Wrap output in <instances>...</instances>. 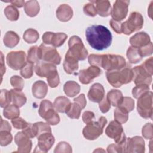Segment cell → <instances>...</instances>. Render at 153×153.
Here are the masks:
<instances>
[{
	"label": "cell",
	"mask_w": 153,
	"mask_h": 153,
	"mask_svg": "<svg viewBox=\"0 0 153 153\" xmlns=\"http://www.w3.org/2000/svg\"><path fill=\"white\" fill-rule=\"evenodd\" d=\"M85 37L89 45L99 51L108 48L112 41V36L110 30L100 25L88 26L85 30Z\"/></svg>",
	"instance_id": "cell-1"
},
{
	"label": "cell",
	"mask_w": 153,
	"mask_h": 153,
	"mask_svg": "<svg viewBox=\"0 0 153 153\" xmlns=\"http://www.w3.org/2000/svg\"><path fill=\"white\" fill-rule=\"evenodd\" d=\"M107 123L106 118L102 116L97 121H91L87 124L82 130L83 136L87 140H93L97 139L103 131V128Z\"/></svg>",
	"instance_id": "cell-2"
},
{
	"label": "cell",
	"mask_w": 153,
	"mask_h": 153,
	"mask_svg": "<svg viewBox=\"0 0 153 153\" xmlns=\"http://www.w3.org/2000/svg\"><path fill=\"white\" fill-rule=\"evenodd\" d=\"M143 25V18L142 14L134 11L130 13L127 20L121 23V33L129 35L135 31L141 29Z\"/></svg>",
	"instance_id": "cell-3"
},
{
	"label": "cell",
	"mask_w": 153,
	"mask_h": 153,
	"mask_svg": "<svg viewBox=\"0 0 153 153\" xmlns=\"http://www.w3.org/2000/svg\"><path fill=\"white\" fill-rule=\"evenodd\" d=\"M137 111L142 118H152V93L151 91H147L138 98Z\"/></svg>",
	"instance_id": "cell-4"
},
{
	"label": "cell",
	"mask_w": 153,
	"mask_h": 153,
	"mask_svg": "<svg viewBox=\"0 0 153 153\" xmlns=\"http://www.w3.org/2000/svg\"><path fill=\"white\" fill-rule=\"evenodd\" d=\"M126 65L125 59L117 54H101L100 67L106 71L120 70Z\"/></svg>",
	"instance_id": "cell-5"
},
{
	"label": "cell",
	"mask_w": 153,
	"mask_h": 153,
	"mask_svg": "<svg viewBox=\"0 0 153 153\" xmlns=\"http://www.w3.org/2000/svg\"><path fill=\"white\" fill-rule=\"evenodd\" d=\"M68 51L76 60H84L87 58L88 51L79 36L76 35L71 36L68 41Z\"/></svg>",
	"instance_id": "cell-6"
},
{
	"label": "cell",
	"mask_w": 153,
	"mask_h": 153,
	"mask_svg": "<svg viewBox=\"0 0 153 153\" xmlns=\"http://www.w3.org/2000/svg\"><path fill=\"white\" fill-rule=\"evenodd\" d=\"M38 56L39 60L54 65H59L61 62V57L56 48L47 46L44 44H42L38 47Z\"/></svg>",
	"instance_id": "cell-7"
},
{
	"label": "cell",
	"mask_w": 153,
	"mask_h": 153,
	"mask_svg": "<svg viewBox=\"0 0 153 153\" xmlns=\"http://www.w3.org/2000/svg\"><path fill=\"white\" fill-rule=\"evenodd\" d=\"M8 66L14 70H19L27 62L26 54L23 51H13L9 52L6 57Z\"/></svg>",
	"instance_id": "cell-8"
},
{
	"label": "cell",
	"mask_w": 153,
	"mask_h": 153,
	"mask_svg": "<svg viewBox=\"0 0 153 153\" xmlns=\"http://www.w3.org/2000/svg\"><path fill=\"white\" fill-rule=\"evenodd\" d=\"M105 134L109 138L113 139L115 143L124 142L127 139L121 124L116 120L109 123L105 129Z\"/></svg>",
	"instance_id": "cell-9"
},
{
	"label": "cell",
	"mask_w": 153,
	"mask_h": 153,
	"mask_svg": "<svg viewBox=\"0 0 153 153\" xmlns=\"http://www.w3.org/2000/svg\"><path fill=\"white\" fill-rule=\"evenodd\" d=\"M130 1L117 0L113 5L111 15L112 19L121 22L124 20L128 13Z\"/></svg>",
	"instance_id": "cell-10"
},
{
	"label": "cell",
	"mask_w": 153,
	"mask_h": 153,
	"mask_svg": "<svg viewBox=\"0 0 153 153\" xmlns=\"http://www.w3.org/2000/svg\"><path fill=\"white\" fill-rule=\"evenodd\" d=\"M67 37L68 35L65 33L45 32L42 36V39L44 44L51 45L54 47H59L64 44Z\"/></svg>",
	"instance_id": "cell-11"
},
{
	"label": "cell",
	"mask_w": 153,
	"mask_h": 153,
	"mask_svg": "<svg viewBox=\"0 0 153 153\" xmlns=\"http://www.w3.org/2000/svg\"><path fill=\"white\" fill-rule=\"evenodd\" d=\"M133 76V81L136 85L146 84L149 85L152 82V75L143 67L139 65L132 69Z\"/></svg>",
	"instance_id": "cell-12"
},
{
	"label": "cell",
	"mask_w": 153,
	"mask_h": 153,
	"mask_svg": "<svg viewBox=\"0 0 153 153\" xmlns=\"http://www.w3.org/2000/svg\"><path fill=\"white\" fill-rule=\"evenodd\" d=\"M102 73L101 69L97 66L91 65L88 68L81 70L78 73L79 80L83 84H88L99 76Z\"/></svg>",
	"instance_id": "cell-13"
},
{
	"label": "cell",
	"mask_w": 153,
	"mask_h": 153,
	"mask_svg": "<svg viewBox=\"0 0 153 153\" xmlns=\"http://www.w3.org/2000/svg\"><path fill=\"white\" fill-rule=\"evenodd\" d=\"M145 148V141L142 137L136 136L127 138L125 152L143 153Z\"/></svg>",
	"instance_id": "cell-14"
},
{
	"label": "cell",
	"mask_w": 153,
	"mask_h": 153,
	"mask_svg": "<svg viewBox=\"0 0 153 153\" xmlns=\"http://www.w3.org/2000/svg\"><path fill=\"white\" fill-rule=\"evenodd\" d=\"M36 74L40 77H50L55 73L57 72L56 66L52 63L44 61L39 62L35 66Z\"/></svg>",
	"instance_id": "cell-15"
},
{
	"label": "cell",
	"mask_w": 153,
	"mask_h": 153,
	"mask_svg": "<svg viewBox=\"0 0 153 153\" xmlns=\"http://www.w3.org/2000/svg\"><path fill=\"white\" fill-rule=\"evenodd\" d=\"M14 141L18 147L16 152L22 153H28L30 152L32 146V140L23 131L17 133L14 136Z\"/></svg>",
	"instance_id": "cell-16"
},
{
	"label": "cell",
	"mask_w": 153,
	"mask_h": 153,
	"mask_svg": "<svg viewBox=\"0 0 153 153\" xmlns=\"http://www.w3.org/2000/svg\"><path fill=\"white\" fill-rule=\"evenodd\" d=\"M38 152H48L55 142V138L51 132H45L39 134L38 137Z\"/></svg>",
	"instance_id": "cell-17"
},
{
	"label": "cell",
	"mask_w": 153,
	"mask_h": 153,
	"mask_svg": "<svg viewBox=\"0 0 153 153\" xmlns=\"http://www.w3.org/2000/svg\"><path fill=\"white\" fill-rule=\"evenodd\" d=\"M88 99L94 103L100 102L105 97V89L100 83L93 84L88 91L87 94Z\"/></svg>",
	"instance_id": "cell-18"
},
{
	"label": "cell",
	"mask_w": 153,
	"mask_h": 153,
	"mask_svg": "<svg viewBox=\"0 0 153 153\" xmlns=\"http://www.w3.org/2000/svg\"><path fill=\"white\" fill-rule=\"evenodd\" d=\"M150 42V36L145 32L136 33L130 38V43L131 46L137 48H141L146 46Z\"/></svg>",
	"instance_id": "cell-19"
},
{
	"label": "cell",
	"mask_w": 153,
	"mask_h": 153,
	"mask_svg": "<svg viewBox=\"0 0 153 153\" xmlns=\"http://www.w3.org/2000/svg\"><path fill=\"white\" fill-rule=\"evenodd\" d=\"M63 66L68 74H76L78 69V60L74 57L68 51L65 56Z\"/></svg>",
	"instance_id": "cell-20"
},
{
	"label": "cell",
	"mask_w": 153,
	"mask_h": 153,
	"mask_svg": "<svg viewBox=\"0 0 153 153\" xmlns=\"http://www.w3.org/2000/svg\"><path fill=\"white\" fill-rule=\"evenodd\" d=\"M96 7L97 13L102 17H108L111 13V5L110 2L107 0L91 1Z\"/></svg>",
	"instance_id": "cell-21"
},
{
	"label": "cell",
	"mask_w": 153,
	"mask_h": 153,
	"mask_svg": "<svg viewBox=\"0 0 153 153\" xmlns=\"http://www.w3.org/2000/svg\"><path fill=\"white\" fill-rule=\"evenodd\" d=\"M56 17L57 19L63 22H66L73 16L72 8L68 4H62L57 9Z\"/></svg>",
	"instance_id": "cell-22"
},
{
	"label": "cell",
	"mask_w": 153,
	"mask_h": 153,
	"mask_svg": "<svg viewBox=\"0 0 153 153\" xmlns=\"http://www.w3.org/2000/svg\"><path fill=\"white\" fill-rule=\"evenodd\" d=\"M32 92L35 97L37 99H42L47 95L48 92V86L44 81L41 80L37 81L32 85Z\"/></svg>",
	"instance_id": "cell-23"
},
{
	"label": "cell",
	"mask_w": 153,
	"mask_h": 153,
	"mask_svg": "<svg viewBox=\"0 0 153 153\" xmlns=\"http://www.w3.org/2000/svg\"><path fill=\"white\" fill-rule=\"evenodd\" d=\"M108 82L114 87H120L123 85L120 70L108 71L106 74Z\"/></svg>",
	"instance_id": "cell-24"
},
{
	"label": "cell",
	"mask_w": 153,
	"mask_h": 153,
	"mask_svg": "<svg viewBox=\"0 0 153 153\" xmlns=\"http://www.w3.org/2000/svg\"><path fill=\"white\" fill-rule=\"evenodd\" d=\"M41 117L44 118L48 124L53 126L57 125L60 122V117L57 114V112L55 110L54 106L50 108L42 115Z\"/></svg>",
	"instance_id": "cell-25"
},
{
	"label": "cell",
	"mask_w": 153,
	"mask_h": 153,
	"mask_svg": "<svg viewBox=\"0 0 153 153\" xmlns=\"http://www.w3.org/2000/svg\"><path fill=\"white\" fill-rule=\"evenodd\" d=\"M11 102L13 105L17 106L19 108L23 106L27 101L26 97L25 94L21 91V90L16 89H11L10 90Z\"/></svg>",
	"instance_id": "cell-26"
},
{
	"label": "cell",
	"mask_w": 153,
	"mask_h": 153,
	"mask_svg": "<svg viewBox=\"0 0 153 153\" xmlns=\"http://www.w3.org/2000/svg\"><path fill=\"white\" fill-rule=\"evenodd\" d=\"M71 102L65 96H59L56 98L53 103L55 110L60 113H65Z\"/></svg>",
	"instance_id": "cell-27"
},
{
	"label": "cell",
	"mask_w": 153,
	"mask_h": 153,
	"mask_svg": "<svg viewBox=\"0 0 153 153\" xmlns=\"http://www.w3.org/2000/svg\"><path fill=\"white\" fill-rule=\"evenodd\" d=\"M80 85L74 81H68L63 85V91L69 97H74L80 91Z\"/></svg>",
	"instance_id": "cell-28"
},
{
	"label": "cell",
	"mask_w": 153,
	"mask_h": 153,
	"mask_svg": "<svg viewBox=\"0 0 153 153\" xmlns=\"http://www.w3.org/2000/svg\"><path fill=\"white\" fill-rule=\"evenodd\" d=\"M19 36L16 32L11 30L7 32L3 38L5 46L11 48L16 47L19 44Z\"/></svg>",
	"instance_id": "cell-29"
},
{
	"label": "cell",
	"mask_w": 153,
	"mask_h": 153,
	"mask_svg": "<svg viewBox=\"0 0 153 153\" xmlns=\"http://www.w3.org/2000/svg\"><path fill=\"white\" fill-rule=\"evenodd\" d=\"M40 7L37 1H28L26 2L24 6V10L27 16L33 17L39 12Z\"/></svg>",
	"instance_id": "cell-30"
},
{
	"label": "cell",
	"mask_w": 153,
	"mask_h": 153,
	"mask_svg": "<svg viewBox=\"0 0 153 153\" xmlns=\"http://www.w3.org/2000/svg\"><path fill=\"white\" fill-rule=\"evenodd\" d=\"M106 98L111 105L114 107H117L123 100V96L121 91L118 90L112 89L108 93Z\"/></svg>",
	"instance_id": "cell-31"
},
{
	"label": "cell",
	"mask_w": 153,
	"mask_h": 153,
	"mask_svg": "<svg viewBox=\"0 0 153 153\" xmlns=\"http://www.w3.org/2000/svg\"><path fill=\"white\" fill-rule=\"evenodd\" d=\"M126 56L128 59V60L131 63H137L139 62L142 57L140 54L139 48L130 46L127 50Z\"/></svg>",
	"instance_id": "cell-32"
},
{
	"label": "cell",
	"mask_w": 153,
	"mask_h": 153,
	"mask_svg": "<svg viewBox=\"0 0 153 153\" xmlns=\"http://www.w3.org/2000/svg\"><path fill=\"white\" fill-rule=\"evenodd\" d=\"M82 109L81 106L74 102L70 104L65 113L71 119H78L80 117Z\"/></svg>",
	"instance_id": "cell-33"
},
{
	"label": "cell",
	"mask_w": 153,
	"mask_h": 153,
	"mask_svg": "<svg viewBox=\"0 0 153 153\" xmlns=\"http://www.w3.org/2000/svg\"><path fill=\"white\" fill-rule=\"evenodd\" d=\"M4 117L7 119L12 120L19 117L20 110L19 107L14 105H9L4 108L3 111Z\"/></svg>",
	"instance_id": "cell-34"
},
{
	"label": "cell",
	"mask_w": 153,
	"mask_h": 153,
	"mask_svg": "<svg viewBox=\"0 0 153 153\" xmlns=\"http://www.w3.org/2000/svg\"><path fill=\"white\" fill-rule=\"evenodd\" d=\"M39 35L38 32L32 28L27 29L23 33V40L28 44L35 43L39 39Z\"/></svg>",
	"instance_id": "cell-35"
},
{
	"label": "cell",
	"mask_w": 153,
	"mask_h": 153,
	"mask_svg": "<svg viewBox=\"0 0 153 153\" xmlns=\"http://www.w3.org/2000/svg\"><path fill=\"white\" fill-rule=\"evenodd\" d=\"M32 128L35 137H38L39 134L45 132H51L49 124L44 122H37L32 124Z\"/></svg>",
	"instance_id": "cell-36"
},
{
	"label": "cell",
	"mask_w": 153,
	"mask_h": 153,
	"mask_svg": "<svg viewBox=\"0 0 153 153\" xmlns=\"http://www.w3.org/2000/svg\"><path fill=\"white\" fill-rule=\"evenodd\" d=\"M114 119L121 124H124L128 119V112L124 108L117 106L114 110Z\"/></svg>",
	"instance_id": "cell-37"
},
{
	"label": "cell",
	"mask_w": 153,
	"mask_h": 153,
	"mask_svg": "<svg viewBox=\"0 0 153 153\" xmlns=\"http://www.w3.org/2000/svg\"><path fill=\"white\" fill-rule=\"evenodd\" d=\"M4 12L7 19L10 21H17L19 19L20 13L16 7L13 5L7 6Z\"/></svg>",
	"instance_id": "cell-38"
},
{
	"label": "cell",
	"mask_w": 153,
	"mask_h": 153,
	"mask_svg": "<svg viewBox=\"0 0 153 153\" xmlns=\"http://www.w3.org/2000/svg\"><path fill=\"white\" fill-rule=\"evenodd\" d=\"M27 62L28 63L34 64L39 62L38 56V47L36 45L31 47L27 51Z\"/></svg>",
	"instance_id": "cell-39"
},
{
	"label": "cell",
	"mask_w": 153,
	"mask_h": 153,
	"mask_svg": "<svg viewBox=\"0 0 153 153\" xmlns=\"http://www.w3.org/2000/svg\"><path fill=\"white\" fill-rule=\"evenodd\" d=\"M11 102V98L10 91L6 89L1 90L0 94V105L1 108H5L10 105Z\"/></svg>",
	"instance_id": "cell-40"
},
{
	"label": "cell",
	"mask_w": 153,
	"mask_h": 153,
	"mask_svg": "<svg viewBox=\"0 0 153 153\" xmlns=\"http://www.w3.org/2000/svg\"><path fill=\"white\" fill-rule=\"evenodd\" d=\"M118 106L121 107L128 112H130L134 108V100L130 97H123V100Z\"/></svg>",
	"instance_id": "cell-41"
},
{
	"label": "cell",
	"mask_w": 153,
	"mask_h": 153,
	"mask_svg": "<svg viewBox=\"0 0 153 153\" xmlns=\"http://www.w3.org/2000/svg\"><path fill=\"white\" fill-rule=\"evenodd\" d=\"M149 91V87L146 84H140L136 85L132 90L133 96L135 99H138L142 94L147 91Z\"/></svg>",
	"instance_id": "cell-42"
},
{
	"label": "cell",
	"mask_w": 153,
	"mask_h": 153,
	"mask_svg": "<svg viewBox=\"0 0 153 153\" xmlns=\"http://www.w3.org/2000/svg\"><path fill=\"white\" fill-rule=\"evenodd\" d=\"M13 136L10 131L5 130H0V145L2 146H5L11 143Z\"/></svg>",
	"instance_id": "cell-43"
},
{
	"label": "cell",
	"mask_w": 153,
	"mask_h": 153,
	"mask_svg": "<svg viewBox=\"0 0 153 153\" xmlns=\"http://www.w3.org/2000/svg\"><path fill=\"white\" fill-rule=\"evenodd\" d=\"M126 140L120 143L109 145L107 148L108 152H125Z\"/></svg>",
	"instance_id": "cell-44"
},
{
	"label": "cell",
	"mask_w": 153,
	"mask_h": 153,
	"mask_svg": "<svg viewBox=\"0 0 153 153\" xmlns=\"http://www.w3.org/2000/svg\"><path fill=\"white\" fill-rule=\"evenodd\" d=\"M122 81L123 84H127L130 82L133 79V71L130 68H124L121 70Z\"/></svg>",
	"instance_id": "cell-45"
},
{
	"label": "cell",
	"mask_w": 153,
	"mask_h": 153,
	"mask_svg": "<svg viewBox=\"0 0 153 153\" xmlns=\"http://www.w3.org/2000/svg\"><path fill=\"white\" fill-rule=\"evenodd\" d=\"M10 84L14 89L21 91L24 87L23 79L18 75H13L10 78Z\"/></svg>",
	"instance_id": "cell-46"
},
{
	"label": "cell",
	"mask_w": 153,
	"mask_h": 153,
	"mask_svg": "<svg viewBox=\"0 0 153 153\" xmlns=\"http://www.w3.org/2000/svg\"><path fill=\"white\" fill-rule=\"evenodd\" d=\"M33 74V64L27 63V64L20 69V75L25 78H30Z\"/></svg>",
	"instance_id": "cell-47"
},
{
	"label": "cell",
	"mask_w": 153,
	"mask_h": 153,
	"mask_svg": "<svg viewBox=\"0 0 153 153\" xmlns=\"http://www.w3.org/2000/svg\"><path fill=\"white\" fill-rule=\"evenodd\" d=\"M72 149L71 146L66 142H60L55 148L54 153L58 152H72Z\"/></svg>",
	"instance_id": "cell-48"
},
{
	"label": "cell",
	"mask_w": 153,
	"mask_h": 153,
	"mask_svg": "<svg viewBox=\"0 0 153 153\" xmlns=\"http://www.w3.org/2000/svg\"><path fill=\"white\" fill-rule=\"evenodd\" d=\"M11 123L13 127L16 129H25L27 127L29 123L26 121L25 120L20 117H17L11 120Z\"/></svg>",
	"instance_id": "cell-49"
},
{
	"label": "cell",
	"mask_w": 153,
	"mask_h": 153,
	"mask_svg": "<svg viewBox=\"0 0 153 153\" xmlns=\"http://www.w3.org/2000/svg\"><path fill=\"white\" fill-rule=\"evenodd\" d=\"M142 134L144 138L146 139H152L153 137L152 124L151 123L145 124L142 130Z\"/></svg>",
	"instance_id": "cell-50"
},
{
	"label": "cell",
	"mask_w": 153,
	"mask_h": 153,
	"mask_svg": "<svg viewBox=\"0 0 153 153\" xmlns=\"http://www.w3.org/2000/svg\"><path fill=\"white\" fill-rule=\"evenodd\" d=\"M83 11L85 15L90 17H94L97 14L95 5L91 2L84 5L83 7Z\"/></svg>",
	"instance_id": "cell-51"
},
{
	"label": "cell",
	"mask_w": 153,
	"mask_h": 153,
	"mask_svg": "<svg viewBox=\"0 0 153 153\" xmlns=\"http://www.w3.org/2000/svg\"><path fill=\"white\" fill-rule=\"evenodd\" d=\"M48 85L51 88L57 87L60 83V78L59 76L58 72L55 73L54 75L51 76L50 77L47 78Z\"/></svg>",
	"instance_id": "cell-52"
},
{
	"label": "cell",
	"mask_w": 153,
	"mask_h": 153,
	"mask_svg": "<svg viewBox=\"0 0 153 153\" xmlns=\"http://www.w3.org/2000/svg\"><path fill=\"white\" fill-rule=\"evenodd\" d=\"M139 53L142 57L150 56L152 54V43L151 42L146 46L139 48Z\"/></svg>",
	"instance_id": "cell-53"
},
{
	"label": "cell",
	"mask_w": 153,
	"mask_h": 153,
	"mask_svg": "<svg viewBox=\"0 0 153 153\" xmlns=\"http://www.w3.org/2000/svg\"><path fill=\"white\" fill-rule=\"evenodd\" d=\"M99 109H100V111L103 114L108 112L111 108V105L106 97H104L103 99H102V100L100 102H99Z\"/></svg>",
	"instance_id": "cell-54"
},
{
	"label": "cell",
	"mask_w": 153,
	"mask_h": 153,
	"mask_svg": "<svg viewBox=\"0 0 153 153\" xmlns=\"http://www.w3.org/2000/svg\"><path fill=\"white\" fill-rule=\"evenodd\" d=\"M94 117L95 116H94V112H93L92 111H87L83 113L82 116V119L83 122L87 124L90 123L91 121H93V119L94 118Z\"/></svg>",
	"instance_id": "cell-55"
},
{
	"label": "cell",
	"mask_w": 153,
	"mask_h": 153,
	"mask_svg": "<svg viewBox=\"0 0 153 153\" xmlns=\"http://www.w3.org/2000/svg\"><path fill=\"white\" fill-rule=\"evenodd\" d=\"M110 26L112 27V29L118 34L121 33V22L115 20L114 19H111L109 22Z\"/></svg>",
	"instance_id": "cell-56"
},
{
	"label": "cell",
	"mask_w": 153,
	"mask_h": 153,
	"mask_svg": "<svg viewBox=\"0 0 153 153\" xmlns=\"http://www.w3.org/2000/svg\"><path fill=\"white\" fill-rule=\"evenodd\" d=\"M152 61H153V58L151 57L147 60H146L142 64V65L143 67L148 72V73L152 75L153 74V65H152Z\"/></svg>",
	"instance_id": "cell-57"
},
{
	"label": "cell",
	"mask_w": 153,
	"mask_h": 153,
	"mask_svg": "<svg viewBox=\"0 0 153 153\" xmlns=\"http://www.w3.org/2000/svg\"><path fill=\"white\" fill-rule=\"evenodd\" d=\"M74 102L78 103L81 106L82 109H84L87 105V100L85 99V94L83 93L81 94L79 96L75 98L74 99Z\"/></svg>",
	"instance_id": "cell-58"
},
{
	"label": "cell",
	"mask_w": 153,
	"mask_h": 153,
	"mask_svg": "<svg viewBox=\"0 0 153 153\" xmlns=\"http://www.w3.org/2000/svg\"><path fill=\"white\" fill-rule=\"evenodd\" d=\"M23 132L25 133L30 138H33L35 137L33 133V128H32V124L29 123V125L27 126V127L23 130Z\"/></svg>",
	"instance_id": "cell-59"
},
{
	"label": "cell",
	"mask_w": 153,
	"mask_h": 153,
	"mask_svg": "<svg viewBox=\"0 0 153 153\" xmlns=\"http://www.w3.org/2000/svg\"><path fill=\"white\" fill-rule=\"evenodd\" d=\"M0 129H1L0 130H5V131H11V127L7 121L4 120L1 118V128H0Z\"/></svg>",
	"instance_id": "cell-60"
},
{
	"label": "cell",
	"mask_w": 153,
	"mask_h": 153,
	"mask_svg": "<svg viewBox=\"0 0 153 153\" xmlns=\"http://www.w3.org/2000/svg\"><path fill=\"white\" fill-rule=\"evenodd\" d=\"M10 2L13 6L17 7L18 8H21L23 6H25L26 3L24 1H11Z\"/></svg>",
	"instance_id": "cell-61"
},
{
	"label": "cell",
	"mask_w": 153,
	"mask_h": 153,
	"mask_svg": "<svg viewBox=\"0 0 153 153\" xmlns=\"http://www.w3.org/2000/svg\"><path fill=\"white\" fill-rule=\"evenodd\" d=\"M1 77H2L4 74L5 72V70H6V68H5V64H4V55L2 54V52H1Z\"/></svg>",
	"instance_id": "cell-62"
}]
</instances>
